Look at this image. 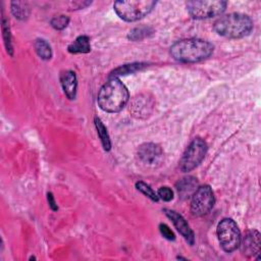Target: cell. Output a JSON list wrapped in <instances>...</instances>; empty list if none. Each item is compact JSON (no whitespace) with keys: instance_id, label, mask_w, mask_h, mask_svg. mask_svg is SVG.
Masks as SVG:
<instances>
[{"instance_id":"obj_16","label":"cell","mask_w":261,"mask_h":261,"mask_svg":"<svg viewBox=\"0 0 261 261\" xmlns=\"http://www.w3.org/2000/svg\"><path fill=\"white\" fill-rule=\"evenodd\" d=\"M144 97H136L132 104V111L138 117L142 115H147L149 113V109L152 107L151 104L148 103V99H143Z\"/></svg>"},{"instance_id":"obj_26","label":"cell","mask_w":261,"mask_h":261,"mask_svg":"<svg viewBox=\"0 0 261 261\" xmlns=\"http://www.w3.org/2000/svg\"><path fill=\"white\" fill-rule=\"evenodd\" d=\"M47 199H48V203H49L50 208H51L53 211L58 210V206H57V204L55 203V200H54V197H53L52 193H48V194H47Z\"/></svg>"},{"instance_id":"obj_22","label":"cell","mask_w":261,"mask_h":261,"mask_svg":"<svg viewBox=\"0 0 261 261\" xmlns=\"http://www.w3.org/2000/svg\"><path fill=\"white\" fill-rule=\"evenodd\" d=\"M136 188L138 191H140L142 194H144L146 197H148L149 199H151L154 202H158L159 197L157 195V193H155V191L146 182L144 181H137L136 182Z\"/></svg>"},{"instance_id":"obj_12","label":"cell","mask_w":261,"mask_h":261,"mask_svg":"<svg viewBox=\"0 0 261 261\" xmlns=\"http://www.w3.org/2000/svg\"><path fill=\"white\" fill-rule=\"evenodd\" d=\"M60 83L67 98L70 100L74 99L76 95V86H77L76 75L74 71L66 70L62 72L60 75Z\"/></svg>"},{"instance_id":"obj_24","label":"cell","mask_w":261,"mask_h":261,"mask_svg":"<svg viewBox=\"0 0 261 261\" xmlns=\"http://www.w3.org/2000/svg\"><path fill=\"white\" fill-rule=\"evenodd\" d=\"M157 195L159 197V199L165 201V202H169L173 199V192L170 188L168 187H161L158 192Z\"/></svg>"},{"instance_id":"obj_14","label":"cell","mask_w":261,"mask_h":261,"mask_svg":"<svg viewBox=\"0 0 261 261\" xmlns=\"http://www.w3.org/2000/svg\"><path fill=\"white\" fill-rule=\"evenodd\" d=\"M67 50L69 53L76 54V53H88L91 51L90 39L88 36L82 35L79 36L71 44L68 45Z\"/></svg>"},{"instance_id":"obj_6","label":"cell","mask_w":261,"mask_h":261,"mask_svg":"<svg viewBox=\"0 0 261 261\" xmlns=\"http://www.w3.org/2000/svg\"><path fill=\"white\" fill-rule=\"evenodd\" d=\"M227 2L222 0H196L187 2V10L193 18L205 19L220 15L226 8Z\"/></svg>"},{"instance_id":"obj_13","label":"cell","mask_w":261,"mask_h":261,"mask_svg":"<svg viewBox=\"0 0 261 261\" xmlns=\"http://www.w3.org/2000/svg\"><path fill=\"white\" fill-rule=\"evenodd\" d=\"M175 187L178 192V195L182 199H187V198L191 197L194 194V192L197 190L198 181L195 177L188 176V177H184V178L179 179L176 182Z\"/></svg>"},{"instance_id":"obj_11","label":"cell","mask_w":261,"mask_h":261,"mask_svg":"<svg viewBox=\"0 0 261 261\" xmlns=\"http://www.w3.org/2000/svg\"><path fill=\"white\" fill-rule=\"evenodd\" d=\"M241 251L247 257H254L260 253V233L257 230H249L246 232L245 237L241 239L240 243Z\"/></svg>"},{"instance_id":"obj_20","label":"cell","mask_w":261,"mask_h":261,"mask_svg":"<svg viewBox=\"0 0 261 261\" xmlns=\"http://www.w3.org/2000/svg\"><path fill=\"white\" fill-rule=\"evenodd\" d=\"M2 36H3V40H4V45H5L6 51H7V53L10 56H12L13 55V48H12V44H11L10 30H9L8 21H7V19L4 16L2 17Z\"/></svg>"},{"instance_id":"obj_15","label":"cell","mask_w":261,"mask_h":261,"mask_svg":"<svg viewBox=\"0 0 261 261\" xmlns=\"http://www.w3.org/2000/svg\"><path fill=\"white\" fill-rule=\"evenodd\" d=\"M94 122H95V126H96L97 133H98V136L102 143L103 149L105 151H109L111 149V142H110L109 135L107 133V128L105 127V125L103 124V122L101 121V119L99 117H95Z\"/></svg>"},{"instance_id":"obj_18","label":"cell","mask_w":261,"mask_h":261,"mask_svg":"<svg viewBox=\"0 0 261 261\" xmlns=\"http://www.w3.org/2000/svg\"><path fill=\"white\" fill-rule=\"evenodd\" d=\"M11 12L18 19H25L30 14V7L28 3L21 1L11 2Z\"/></svg>"},{"instance_id":"obj_9","label":"cell","mask_w":261,"mask_h":261,"mask_svg":"<svg viewBox=\"0 0 261 261\" xmlns=\"http://www.w3.org/2000/svg\"><path fill=\"white\" fill-rule=\"evenodd\" d=\"M138 156L143 163L153 166L161 162L163 158V151L157 144L145 143L139 147Z\"/></svg>"},{"instance_id":"obj_10","label":"cell","mask_w":261,"mask_h":261,"mask_svg":"<svg viewBox=\"0 0 261 261\" xmlns=\"http://www.w3.org/2000/svg\"><path fill=\"white\" fill-rule=\"evenodd\" d=\"M163 212L171 220L174 227L182 236V238L190 245H194L195 236H194V232L191 229L189 223L187 222V220L179 213H177L176 211H173V210H170V209H163Z\"/></svg>"},{"instance_id":"obj_4","label":"cell","mask_w":261,"mask_h":261,"mask_svg":"<svg viewBox=\"0 0 261 261\" xmlns=\"http://www.w3.org/2000/svg\"><path fill=\"white\" fill-rule=\"evenodd\" d=\"M156 1L152 0H129V1H116L113 8L116 14L125 21H136L147 14H149Z\"/></svg>"},{"instance_id":"obj_5","label":"cell","mask_w":261,"mask_h":261,"mask_svg":"<svg viewBox=\"0 0 261 261\" xmlns=\"http://www.w3.org/2000/svg\"><path fill=\"white\" fill-rule=\"evenodd\" d=\"M217 237L223 251L231 253L240 247L241 231L231 218H223L217 225Z\"/></svg>"},{"instance_id":"obj_3","label":"cell","mask_w":261,"mask_h":261,"mask_svg":"<svg viewBox=\"0 0 261 261\" xmlns=\"http://www.w3.org/2000/svg\"><path fill=\"white\" fill-rule=\"evenodd\" d=\"M214 31L225 38L239 39L248 36L253 29V21L247 15L239 12L219 17L214 22Z\"/></svg>"},{"instance_id":"obj_2","label":"cell","mask_w":261,"mask_h":261,"mask_svg":"<svg viewBox=\"0 0 261 261\" xmlns=\"http://www.w3.org/2000/svg\"><path fill=\"white\" fill-rule=\"evenodd\" d=\"M129 98L126 87L117 77H111L106 82L98 93V104L103 111L119 112Z\"/></svg>"},{"instance_id":"obj_19","label":"cell","mask_w":261,"mask_h":261,"mask_svg":"<svg viewBox=\"0 0 261 261\" xmlns=\"http://www.w3.org/2000/svg\"><path fill=\"white\" fill-rule=\"evenodd\" d=\"M146 64L144 63H132V64H124L122 66H119L117 68H115L111 74H110V79L111 77H116L117 75H124L127 73H133L136 72L140 69H142L143 67H145Z\"/></svg>"},{"instance_id":"obj_8","label":"cell","mask_w":261,"mask_h":261,"mask_svg":"<svg viewBox=\"0 0 261 261\" xmlns=\"http://www.w3.org/2000/svg\"><path fill=\"white\" fill-rule=\"evenodd\" d=\"M215 198L210 186L204 185L198 187L192 195L191 212L194 216L206 215L214 206Z\"/></svg>"},{"instance_id":"obj_25","label":"cell","mask_w":261,"mask_h":261,"mask_svg":"<svg viewBox=\"0 0 261 261\" xmlns=\"http://www.w3.org/2000/svg\"><path fill=\"white\" fill-rule=\"evenodd\" d=\"M159 230H160L161 234H162L165 239H167V240H169V241H174V240H175V236H174L173 231L169 228V226H168L167 224H165V223H160V224H159Z\"/></svg>"},{"instance_id":"obj_23","label":"cell","mask_w":261,"mask_h":261,"mask_svg":"<svg viewBox=\"0 0 261 261\" xmlns=\"http://www.w3.org/2000/svg\"><path fill=\"white\" fill-rule=\"evenodd\" d=\"M69 22V18L66 15H58V16H54L50 23L52 25V28H54L55 30H63L67 27Z\"/></svg>"},{"instance_id":"obj_21","label":"cell","mask_w":261,"mask_h":261,"mask_svg":"<svg viewBox=\"0 0 261 261\" xmlns=\"http://www.w3.org/2000/svg\"><path fill=\"white\" fill-rule=\"evenodd\" d=\"M153 32L150 28H146V27H140V28H136L134 30H132L127 36L128 39H130L132 41H141L144 38L148 37L149 35H151Z\"/></svg>"},{"instance_id":"obj_17","label":"cell","mask_w":261,"mask_h":261,"mask_svg":"<svg viewBox=\"0 0 261 261\" xmlns=\"http://www.w3.org/2000/svg\"><path fill=\"white\" fill-rule=\"evenodd\" d=\"M34 47H35V50L40 58H42L44 60H49L52 57L51 47L46 40H43V39L36 40Z\"/></svg>"},{"instance_id":"obj_7","label":"cell","mask_w":261,"mask_h":261,"mask_svg":"<svg viewBox=\"0 0 261 261\" xmlns=\"http://www.w3.org/2000/svg\"><path fill=\"white\" fill-rule=\"evenodd\" d=\"M207 148V144L203 139H194L187 147L179 160V168L181 169V171L189 172L196 168L204 159Z\"/></svg>"},{"instance_id":"obj_1","label":"cell","mask_w":261,"mask_h":261,"mask_svg":"<svg viewBox=\"0 0 261 261\" xmlns=\"http://www.w3.org/2000/svg\"><path fill=\"white\" fill-rule=\"evenodd\" d=\"M214 50V46L202 39H185L177 41L170 47V55L179 62L194 63L207 59Z\"/></svg>"}]
</instances>
